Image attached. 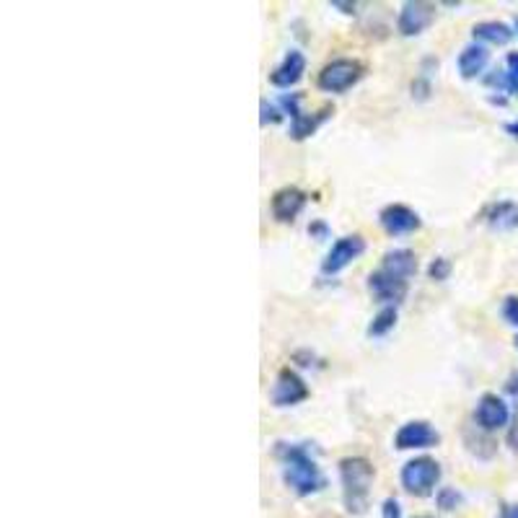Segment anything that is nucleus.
I'll return each instance as SVG.
<instances>
[{
    "label": "nucleus",
    "instance_id": "f257e3e1",
    "mask_svg": "<svg viewBox=\"0 0 518 518\" xmlns=\"http://www.w3.org/2000/svg\"><path fill=\"white\" fill-rule=\"evenodd\" d=\"M275 459L280 462L285 485L299 498H311L327 487V477L309 449V443H288L278 441L275 443Z\"/></svg>",
    "mask_w": 518,
    "mask_h": 518
},
{
    "label": "nucleus",
    "instance_id": "f03ea898",
    "mask_svg": "<svg viewBox=\"0 0 518 518\" xmlns=\"http://www.w3.org/2000/svg\"><path fill=\"white\" fill-rule=\"evenodd\" d=\"M340 485H342V503L352 516H363L371 503V487L376 480V469L366 456H345L340 459Z\"/></svg>",
    "mask_w": 518,
    "mask_h": 518
},
{
    "label": "nucleus",
    "instance_id": "7ed1b4c3",
    "mask_svg": "<svg viewBox=\"0 0 518 518\" xmlns=\"http://www.w3.org/2000/svg\"><path fill=\"white\" fill-rule=\"evenodd\" d=\"M443 477V469L435 462L433 456H415L410 459L400 472V482L404 493L415 495V498H428L433 495L435 487Z\"/></svg>",
    "mask_w": 518,
    "mask_h": 518
},
{
    "label": "nucleus",
    "instance_id": "20e7f679",
    "mask_svg": "<svg viewBox=\"0 0 518 518\" xmlns=\"http://www.w3.org/2000/svg\"><path fill=\"white\" fill-rule=\"evenodd\" d=\"M366 67L355 57H337L319 70L317 86L327 94H345L363 78Z\"/></svg>",
    "mask_w": 518,
    "mask_h": 518
},
{
    "label": "nucleus",
    "instance_id": "39448f33",
    "mask_svg": "<svg viewBox=\"0 0 518 518\" xmlns=\"http://www.w3.org/2000/svg\"><path fill=\"white\" fill-rule=\"evenodd\" d=\"M311 397V389L303 381V376L293 368H280L278 376H275V384L269 391V400L275 407H296Z\"/></svg>",
    "mask_w": 518,
    "mask_h": 518
},
{
    "label": "nucleus",
    "instance_id": "423d86ee",
    "mask_svg": "<svg viewBox=\"0 0 518 518\" xmlns=\"http://www.w3.org/2000/svg\"><path fill=\"white\" fill-rule=\"evenodd\" d=\"M438 443H441V433L428 420H410L400 425V431L394 433L397 452H425V449H435Z\"/></svg>",
    "mask_w": 518,
    "mask_h": 518
},
{
    "label": "nucleus",
    "instance_id": "0eeeda50",
    "mask_svg": "<svg viewBox=\"0 0 518 518\" xmlns=\"http://www.w3.org/2000/svg\"><path fill=\"white\" fill-rule=\"evenodd\" d=\"M368 290H371V296L376 301L384 303V306H400L407 299V293H410V280L389 272V269L379 268L368 275Z\"/></svg>",
    "mask_w": 518,
    "mask_h": 518
},
{
    "label": "nucleus",
    "instance_id": "6e6552de",
    "mask_svg": "<svg viewBox=\"0 0 518 518\" xmlns=\"http://www.w3.org/2000/svg\"><path fill=\"white\" fill-rule=\"evenodd\" d=\"M366 251V239L361 234H350L337 239L332 249L327 251L324 262H321V272L324 275H340L345 268H350L355 259H361Z\"/></svg>",
    "mask_w": 518,
    "mask_h": 518
},
{
    "label": "nucleus",
    "instance_id": "1a4fd4ad",
    "mask_svg": "<svg viewBox=\"0 0 518 518\" xmlns=\"http://www.w3.org/2000/svg\"><path fill=\"white\" fill-rule=\"evenodd\" d=\"M435 8L433 3H425V0H407L400 8V16H397V32L401 36H420L422 32H428L435 21Z\"/></svg>",
    "mask_w": 518,
    "mask_h": 518
},
{
    "label": "nucleus",
    "instance_id": "9d476101",
    "mask_svg": "<svg viewBox=\"0 0 518 518\" xmlns=\"http://www.w3.org/2000/svg\"><path fill=\"white\" fill-rule=\"evenodd\" d=\"M474 422L485 433H498L511 422V407L503 401V397L493 394V391H485L477 400V407H474Z\"/></svg>",
    "mask_w": 518,
    "mask_h": 518
},
{
    "label": "nucleus",
    "instance_id": "9b49d317",
    "mask_svg": "<svg viewBox=\"0 0 518 518\" xmlns=\"http://www.w3.org/2000/svg\"><path fill=\"white\" fill-rule=\"evenodd\" d=\"M309 200H311L309 192H303L301 187L288 184V187H280V189L269 198V213H272V218H275L278 223H293V220L306 210Z\"/></svg>",
    "mask_w": 518,
    "mask_h": 518
},
{
    "label": "nucleus",
    "instance_id": "f8f14e48",
    "mask_svg": "<svg viewBox=\"0 0 518 518\" xmlns=\"http://www.w3.org/2000/svg\"><path fill=\"white\" fill-rule=\"evenodd\" d=\"M379 223L389 236H410L422 229V218L418 216V210H412L410 205H401V202H391L381 208L379 213Z\"/></svg>",
    "mask_w": 518,
    "mask_h": 518
},
{
    "label": "nucleus",
    "instance_id": "ddd939ff",
    "mask_svg": "<svg viewBox=\"0 0 518 518\" xmlns=\"http://www.w3.org/2000/svg\"><path fill=\"white\" fill-rule=\"evenodd\" d=\"M480 220L493 231H516L518 229V202L516 200H495L482 208Z\"/></svg>",
    "mask_w": 518,
    "mask_h": 518
},
{
    "label": "nucleus",
    "instance_id": "4468645a",
    "mask_svg": "<svg viewBox=\"0 0 518 518\" xmlns=\"http://www.w3.org/2000/svg\"><path fill=\"white\" fill-rule=\"evenodd\" d=\"M303 73H306V55L301 50H290L285 52L280 66L272 67L269 84L275 88H293L296 84H301Z\"/></svg>",
    "mask_w": 518,
    "mask_h": 518
},
{
    "label": "nucleus",
    "instance_id": "2eb2a0df",
    "mask_svg": "<svg viewBox=\"0 0 518 518\" xmlns=\"http://www.w3.org/2000/svg\"><path fill=\"white\" fill-rule=\"evenodd\" d=\"M487 66H490V52H487L485 45H477V42L467 45L464 50L459 52V57H456L459 76H462L464 81L480 78V76L485 73Z\"/></svg>",
    "mask_w": 518,
    "mask_h": 518
},
{
    "label": "nucleus",
    "instance_id": "dca6fc26",
    "mask_svg": "<svg viewBox=\"0 0 518 518\" xmlns=\"http://www.w3.org/2000/svg\"><path fill=\"white\" fill-rule=\"evenodd\" d=\"M332 115H335L332 107H321L319 112H311V115H309V112H299L296 117H290L288 135H290L293 140H299V143H301V140H309Z\"/></svg>",
    "mask_w": 518,
    "mask_h": 518
},
{
    "label": "nucleus",
    "instance_id": "f3484780",
    "mask_svg": "<svg viewBox=\"0 0 518 518\" xmlns=\"http://www.w3.org/2000/svg\"><path fill=\"white\" fill-rule=\"evenodd\" d=\"M472 36H474L477 45H498V47H503L516 36V32L505 21H480V24L472 26Z\"/></svg>",
    "mask_w": 518,
    "mask_h": 518
},
{
    "label": "nucleus",
    "instance_id": "a211bd4d",
    "mask_svg": "<svg viewBox=\"0 0 518 518\" xmlns=\"http://www.w3.org/2000/svg\"><path fill=\"white\" fill-rule=\"evenodd\" d=\"M381 268L410 280L418 275V257L412 249H389L381 257Z\"/></svg>",
    "mask_w": 518,
    "mask_h": 518
},
{
    "label": "nucleus",
    "instance_id": "6ab92c4d",
    "mask_svg": "<svg viewBox=\"0 0 518 518\" xmlns=\"http://www.w3.org/2000/svg\"><path fill=\"white\" fill-rule=\"evenodd\" d=\"M397 321H400V311H397V306H381V309H379V314L371 319L366 335L373 337V340H381V337H386L391 330H394V327H397Z\"/></svg>",
    "mask_w": 518,
    "mask_h": 518
},
{
    "label": "nucleus",
    "instance_id": "aec40b11",
    "mask_svg": "<svg viewBox=\"0 0 518 518\" xmlns=\"http://www.w3.org/2000/svg\"><path fill=\"white\" fill-rule=\"evenodd\" d=\"M487 88H495L498 94H508V96H518V78L505 67V70H493L482 78Z\"/></svg>",
    "mask_w": 518,
    "mask_h": 518
},
{
    "label": "nucleus",
    "instance_id": "412c9836",
    "mask_svg": "<svg viewBox=\"0 0 518 518\" xmlns=\"http://www.w3.org/2000/svg\"><path fill=\"white\" fill-rule=\"evenodd\" d=\"M435 505H438L441 511L452 513V511H456V508L464 505V495H462L456 487H441V490L435 493Z\"/></svg>",
    "mask_w": 518,
    "mask_h": 518
},
{
    "label": "nucleus",
    "instance_id": "4be33fe9",
    "mask_svg": "<svg viewBox=\"0 0 518 518\" xmlns=\"http://www.w3.org/2000/svg\"><path fill=\"white\" fill-rule=\"evenodd\" d=\"M285 119L283 109L278 107V101L262 99L259 101V125L268 127V125H280Z\"/></svg>",
    "mask_w": 518,
    "mask_h": 518
},
{
    "label": "nucleus",
    "instance_id": "5701e85b",
    "mask_svg": "<svg viewBox=\"0 0 518 518\" xmlns=\"http://www.w3.org/2000/svg\"><path fill=\"white\" fill-rule=\"evenodd\" d=\"M452 259L449 257H435L433 262L428 265V278L433 280V283H443V280H449L452 278Z\"/></svg>",
    "mask_w": 518,
    "mask_h": 518
},
{
    "label": "nucleus",
    "instance_id": "b1692460",
    "mask_svg": "<svg viewBox=\"0 0 518 518\" xmlns=\"http://www.w3.org/2000/svg\"><path fill=\"white\" fill-rule=\"evenodd\" d=\"M410 91H412V99L415 101H428L431 99V94H433V78H428V76H415V81L410 86Z\"/></svg>",
    "mask_w": 518,
    "mask_h": 518
},
{
    "label": "nucleus",
    "instance_id": "393cba45",
    "mask_svg": "<svg viewBox=\"0 0 518 518\" xmlns=\"http://www.w3.org/2000/svg\"><path fill=\"white\" fill-rule=\"evenodd\" d=\"M501 314H503V319L508 321V324L518 327V296H508V299L503 301Z\"/></svg>",
    "mask_w": 518,
    "mask_h": 518
},
{
    "label": "nucleus",
    "instance_id": "a878e982",
    "mask_svg": "<svg viewBox=\"0 0 518 518\" xmlns=\"http://www.w3.org/2000/svg\"><path fill=\"white\" fill-rule=\"evenodd\" d=\"M330 234H332V229H330V223H327V220L317 218V220H311V223H309V236H311V239L324 241V239H330Z\"/></svg>",
    "mask_w": 518,
    "mask_h": 518
},
{
    "label": "nucleus",
    "instance_id": "bb28decb",
    "mask_svg": "<svg viewBox=\"0 0 518 518\" xmlns=\"http://www.w3.org/2000/svg\"><path fill=\"white\" fill-rule=\"evenodd\" d=\"M381 518H401V505L397 498H386L381 503Z\"/></svg>",
    "mask_w": 518,
    "mask_h": 518
},
{
    "label": "nucleus",
    "instance_id": "cd10ccee",
    "mask_svg": "<svg viewBox=\"0 0 518 518\" xmlns=\"http://www.w3.org/2000/svg\"><path fill=\"white\" fill-rule=\"evenodd\" d=\"M293 361L299 363L301 368H311L317 366V355L311 350H296L293 352Z\"/></svg>",
    "mask_w": 518,
    "mask_h": 518
},
{
    "label": "nucleus",
    "instance_id": "c85d7f7f",
    "mask_svg": "<svg viewBox=\"0 0 518 518\" xmlns=\"http://www.w3.org/2000/svg\"><path fill=\"white\" fill-rule=\"evenodd\" d=\"M330 5H332V8H337L340 14H345V16H355V14H358V3H345V0H332Z\"/></svg>",
    "mask_w": 518,
    "mask_h": 518
},
{
    "label": "nucleus",
    "instance_id": "c756f323",
    "mask_svg": "<svg viewBox=\"0 0 518 518\" xmlns=\"http://www.w3.org/2000/svg\"><path fill=\"white\" fill-rule=\"evenodd\" d=\"M505 66H508V70L518 78V52H511V55L505 57Z\"/></svg>",
    "mask_w": 518,
    "mask_h": 518
},
{
    "label": "nucleus",
    "instance_id": "7c9ffc66",
    "mask_svg": "<svg viewBox=\"0 0 518 518\" xmlns=\"http://www.w3.org/2000/svg\"><path fill=\"white\" fill-rule=\"evenodd\" d=\"M505 389H508V394H513L518 400V373H513L511 379H508V384H505Z\"/></svg>",
    "mask_w": 518,
    "mask_h": 518
},
{
    "label": "nucleus",
    "instance_id": "2f4dec72",
    "mask_svg": "<svg viewBox=\"0 0 518 518\" xmlns=\"http://www.w3.org/2000/svg\"><path fill=\"white\" fill-rule=\"evenodd\" d=\"M501 513L505 518H518V503H516V505H503Z\"/></svg>",
    "mask_w": 518,
    "mask_h": 518
},
{
    "label": "nucleus",
    "instance_id": "473e14b6",
    "mask_svg": "<svg viewBox=\"0 0 518 518\" xmlns=\"http://www.w3.org/2000/svg\"><path fill=\"white\" fill-rule=\"evenodd\" d=\"M505 133L518 140V119H513V122H505Z\"/></svg>",
    "mask_w": 518,
    "mask_h": 518
},
{
    "label": "nucleus",
    "instance_id": "72a5a7b5",
    "mask_svg": "<svg viewBox=\"0 0 518 518\" xmlns=\"http://www.w3.org/2000/svg\"><path fill=\"white\" fill-rule=\"evenodd\" d=\"M415 518H435V516H431V513H422V516H415Z\"/></svg>",
    "mask_w": 518,
    "mask_h": 518
},
{
    "label": "nucleus",
    "instance_id": "f704fd0d",
    "mask_svg": "<svg viewBox=\"0 0 518 518\" xmlns=\"http://www.w3.org/2000/svg\"><path fill=\"white\" fill-rule=\"evenodd\" d=\"M516 34H518V18H516Z\"/></svg>",
    "mask_w": 518,
    "mask_h": 518
},
{
    "label": "nucleus",
    "instance_id": "c9c22d12",
    "mask_svg": "<svg viewBox=\"0 0 518 518\" xmlns=\"http://www.w3.org/2000/svg\"><path fill=\"white\" fill-rule=\"evenodd\" d=\"M498 518H505V516H503V513H498Z\"/></svg>",
    "mask_w": 518,
    "mask_h": 518
},
{
    "label": "nucleus",
    "instance_id": "e433bc0d",
    "mask_svg": "<svg viewBox=\"0 0 518 518\" xmlns=\"http://www.w3.org/2000/svg\"><path fill=\"white\" fill-rule=\"evenodd\" d=\"M516 348H518V337H516Z\"/></svg>",
    "mask_w": 518,
    "mask_h": 518
}]
</instances>
